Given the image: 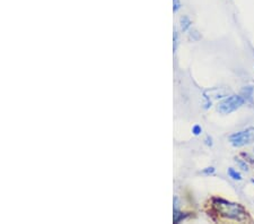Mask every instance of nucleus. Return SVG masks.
I'll list each match as a JSON object with an SVG mask.
<instances>
[{
  "instance_id": "nucleus-15",
  "label": "nucleus",
  "mask_w": 254,
  "mask_h": 224,
  "mask_svg": "<svg viewBox=\"0 0 254 224\" xmlns=\"http://www.w3.org/2000/svg\"><path fill=\"white\" fill-rule=\"evenodd\" d=\"M251 183L254 185V179H251Z\"/></svg>"
},
{
  "instance_id": "nucleus-5",
  "label": "nucleus",
  "mask_w": 254,
  "mask_h": 224,
  "mask_svg": "<svg viewBox=\"0 0 254 224\" xmlns=\"http://www.w3.org/2000/svg\"><path fill=\"white\" fill-rule=\"evenodd\" d=\"M180 24H181V30H182L183 32H187V31L191 29L192 22L188 16H182L180 19Z\"/></svg>"
},
{
  "instance_id": "nucleus-8",
  "label": "nucleus",
  "mask_w": 254,
  "mask_h": 224,
  "mask_svg": "<svg viewBox=\"0 0 254 224\" xmlns=\"http://www.w3.org/2000/svg\"><path fill=\"white\" fill-rule=\"evenodd\" d=\"M202 99H203V108H205L206 110L210 109V108H211V103H213V101H211L210 96L208 95V94L206 93V92H203Z\"/></svg>"
},
{
  "instance_id": "nucleus-1",
  "label": "nucleus",
  "mask_w": 254,
  "mask_h": 224,
  "mask_svg": "<svg viewBox=\"0 0 254 224\" xmlns=\"http://www.w3.org/2000/svg\"><path fill=\"white\" fill-rule=\"evenodd\" d=\"M213 202L218 213L224 218L234 220L237 222H244L248 220V212L240 204L228 202V200L222 198H215Z\"/></svg>"
},
{
  "instance_id": "nucleus-2",
  "label": "nucleus",
  "mask_w": 254,
  "mask_h": 224,
  "mask_svg": "<svg viewBox=\"0 0 254 224\" xmlns=\"http://www.w3.org/2000/svg\"><path fill=\"white\" fill-rule=\"evenodd\" d=\"M244 103V99L240 94H232L217 104V111L221 114H230L240 109Z\"/></svg>"
},
{
  "instance_id": "nucleus-3",
  "label": "nucleus",
  "mask_w": 254,
  "mask_h": 224,
  "mask_svg": "<svg viewBox=\"0 0 254 224\" xmlns=\"http://www.w3.org/2000/svg\"><path fill=\"white\" fill-rule=\"evenodd\" d=\"M254 142V127L237 131L229 136V143L234 148H243Z\"/></svg>"
},
{
  "instance_id": "nucleus-4",
  "label": "nucleus",
  "mask_w": 254,
  "mask_h": 224,
  "mask_svg": "<svg viewBox=\"0 0 254 224\" xmlns=\"http://www.w3.org/2000/svg\"><path fill=\"white\" fill-rule=\"evenodd\" d=\"M240 95L244 99L245 103L250 104V106H253L254 104V87L253 86H244L242 88Z\"/></svg>"
},
{
  "instance_id": "nucleus-6",
  "label": "nucleus",
  "mask_w": 254,
  "mask_h": 224,
  "mask_svg": "<svg viewBox=\"0 0 254 224\" xmlns=\"http://www.w3.org/2000/svg\"><path fill=\"white\" fill-rule=\"evenodd\" d=\"M188 218L187 213H182V212L179 211V210H174V218H173V221L174 223H180L181 221H183V220H186Z\"/></svg>"
},
{
  "instance_id": "nucleus-13",
  "label": "nucleus",
  "mask_w": 254,
  "mask_h": 224,
  "mask_svg": "<svg viewBox=\"0 0 254 224\" xmlns=\"http://www.w3.org/2000/svg\"><path fill=\"white\" fill-rule=\"evenodd\" d=\"M181 6L182 5H181L180 0H173V11H174V13H178L181 8Z\"/></svg>"
},
{
  "instance_id": "nucleus-11",
  "label": "nucleus",
  "mask_w": 254,
  "mask_h": 224,
  "mask_svg": "<svg viewBox=\"0 0 254 224\" xmlns=\"http://www.w3.org/2000/svg\"><path fill=\"white\" fill-rule=\"evenodd\" d=\"M202 133V127L199 126V125H194L192 127V134L194 135V136H199L200 134Z\"/></svg>"
},
{
  "instance_id": "nucleus-9",
  "label": "nucleus",
  "mask_w": 254,
  "mask_h": 224,
  "mask_svg": "<svg viewBox=\"0 0 254 224\" xmlns=\"http://www.w3.org/2000/svg\"><path fill=\"white\" fill-rule=\"evenodd\" d=\"M235 162L237 163L238 167H240V169L243 170V171H245V172L249 171V165H248V163H246V161L240 159V157H235Z\"/></svg>"
},
{
  "instance_id": "nucleus-14",
  "label": "nucleus",
  "mask_w": 254,
  "mask_h": 224,
  "mask_svg": "<svg viewBox=\"0 0 254 224\" xmlns=\"http://www.w3.org/2000/svg\"><path fill=\"white\" fill-rule=\"evenodd\" d=\"M205 144H206L207 146H209V148H211V146L214 145L213 137H210V136H207V137L205 138Z\"/></svg>"
},
{
  "instance_id": "nucleus-7",
  "label": "nucleus",
  "mask_w": 254,
  "mask_h": 224,
  "mask_svg": "<svg viewBox=\"0 0 254 224\" xmlns=\"http://www.w3.org/2000/svg\"><path fill=\"white\" fill-rule=\"evenodd\" d=\"M227 173H228V176L232 178L233 180H237V181H241L243 178H242V175L238 171H236L235 169L233 168H229L228 170H227Z\"/></svg>"
},
{
  "instance_id": "nucleus-10",
  "label": "nucleus",
  "mask_w": 254,
  "mask_h": 224,
  "mask_svg": "<svg viewBox=\"0 0 254 224\" xmlns=\"http://www.w3.org/2000/svg\"><path fill=\"white\" fill-rule=\"evenodd\" d=\"M179 47V33L178 31H174V34H173V51H176Z\"/></svg>"
},
{
  "instance_id": "nucleus-12",
  "label": "nucleus",
  "mask_w": 254,
  "mask_h": 224,
  "mask_svg": "<svg viewBox=\"0 0 254 224\" xmlns=\"http://www.w3.org/2000/svg\"><path fill=\"white\" fill-rule=\"evenodd\" d=\"M215 171H216V169H215L214 167H208L206 169H203L201 173L205 176H210V175H213Z\"/></svg>"
}]
</instances>
